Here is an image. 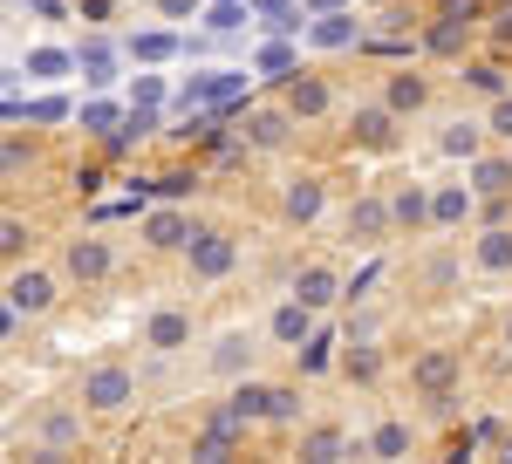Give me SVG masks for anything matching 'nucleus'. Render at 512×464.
Wrapping results in <instances>:
<instances>
[{
    "label": "nucleus",
    "mask_w": 512,
    "mask_h": 464,
    "mask_svg": "<svg viewBox=\"0 0 512 464\" xmlns=\"http://www.w3.org/2000/svg\"><path fill=\"white\" fill-rule=\"evenodd\" d=\"M130 396H137V376H130L123 362H96V369L82 376V403H89V410H123Z\"/></svg>",
    "instance_id": "1"
},
{
    "label": "nucleus",
    "mask_w": 512,
    "mask_h": 464,
    "mask_svg": "<svg viewBox=\"0 0 512 464\" xmlns=\"http://www.w3.org/2000/svg\"><path fill=\"white\" fill-rule=\"evenodd\" d=\"M410 383L424 389L431 403H451V383H458V355H451V348H424V355L410 362Z\"/></svg>",
    "instance_id": "2"
},
{
    "label": "nucleus",
    "mask_w": 512,
    "mask_h": 464,
    "mask_svg": "<svg viewBox=\"0 0 512 464\" xmlns=\"http://www.w3.org/2000/svg\"><path fill=\"white\" fill-rule=\"evenodd\" d=\"M349 130H355L362 151H390V144H396V110H390V103H362Z\"/></svg>",
    "instance_id": "3"
},
{
    "label": "nucleus",
    "mask_w": 512,
    "mask_h": 464,
    "mask_svg": "<svg viewBox=\"0 0 512 464\" xmlns=\"http://www.w3.org/2000/svg\"><path fill=\"white\" fill-rule=\"evenodd\" d=\"M472 7H444V14H437V28H424V48H431V55H458V48H465V35H472Z\"/></svg>",
    "instance_id": "4"
},
{
    "label": "nucleus",
    "mask_w": 512,
    "mask_h": 464,
    "mask_svg": "<svg viewBox=\"0 0 512 464\" xmlns=\"http://www.w3.org/2000/svg\"><path fill=\"white\" fill-rule=\"evenodd\" d=\"M7 308L14 314H48L55 308V280H48V273H14V280H7Z\"/></svg>",
    "instance_id": "5"
},
{
    "label": "nucleus",
    "mask_w": 512,
    "mask_h": 464,
    "mask_svg": "<svg viewBox=\"0 0 512 464\" xmlns=\"http://www.w3.org/2000/svg\"><path fill=\"white\" fill-rule=\"evenodd\" d=\"M390 226H396L390 198H362V205H349V239H355V246H376Z\"/></svg>",
    "instance_id": "6"
},
{
    "label": "nucleus",
    "mask_w": 512,
    "mask_h": 464,
    "mask_svg": "<svg viewBox=\"0 0 512 464\" xmlns=\"http://www.w3.org/2000/svg\"><path fill=\"white\" fill-rule=\"evenodd\" d=\"M233 260H239L233 239H219V232H198V239H192V273H198V280H219V273H233Z\"/></svg>",
    "instance_id": "7"
},
{
    "label": "nucleus",
    "mask_w": 512,
    "mask_h": 464,
    "mask_svg": "<svg viewBox=\"0 0 512 464\" xmlns=\"http://www.w3.org/2000/svg\"><path fill=\"white\" fill-rule=\"evenodd\" d=\"M144 342L158 348V355H178V348L192 342V314H185V308H158V314H151V328H144Z\"/></svg>",
    "instance_id": "8"
},
{
    "label": "nucleus",
    "mask_w": 512,
    "mask_h": 464,
    "mask_svg": "<svg viewBox=\"0 0 512 464\" xmlns=\"http://www.w3.org/2000/svg\"><path fill=\"white\" fill-rule=\"evenodd\" d=\"M328 103H335V89H328L321 76H294V82H287V110H294V116L315 123V116H328Z\"/></svg>",
    "instance_id": "9"
},
{
    "label": "nucleus",
    "mask_w": 512,
    "mask_h": 464,
    "mask_svg": "<svg viewBox=\"0 0 512 464\" xmlns=\"http://www.w3.org/2000/svg\"><path fill=\"white\" fill-rule=\"evenodd\" d=\"M144 239L158 246V253H178V246H192L198 226L185 219V212H151V226H144Z\"/></svg>",
    "instance_id": "10"
},
{
    "label": "nucleus",
    "mask_w": 512,
    "mask_h": 464,
    "mask_svg": "<svg viewBox=\"0 0 512 464\" xmlns=\"http://www.w3.org/2000/svg\"><path fill=\"white\" fill-rule=\"evenodd\" d=\"M308 314H315V308H308L301 294H294V301H280V308H274V342L280 348H301V342H308V328H315Z\"/></svg>",
    "instance_id": "11"
},
{
    "label": "nucleus",
    "mask_w": 512,
    "mask_h": 464,
    "mask_svg": "<svg viewBox=\"0 0 512 464\" xmlns=\"http://www.w3.org/2000/svg\"><path fill=\"white\" fill-rule=\"evenodd\" d=\"M69 273H76L82 287H96V280L110 273V246H103V239H76V246H69Z\"/></svg>",
    "instance_id": "12"
},
{
    "label": "nucleus",
    "mask_w": 512,
    "mask_h": 464,
    "mask_svg": "<svg viewBox=\"0 0 512 464\" xmlns=\"http://www.w3.org/2000/svg\"><path fill=\"white\" fill-rule=\"evenodd\" d=\"M472 192L478 198H506L512 192V157H478L472 164Z\"/></svg>",
    "instance_id": "13"
},
{
    "label": "nucleus",
    "mask_w": 512,
    "mask_h": 464,
    "mask_svg": "<svg viewBox=\"0 0 512 464\" xmlns=\"http://www.w3.org/2000/svg\"><path fill=\"white\" fill-rule=\"evenodd\" d=\"M280 212H287L294 226H308V219L321 212V178H294V185H287V198H280Z\"/></svg>",
    "instance_id": "14"
},
{
    "label": "nucleus",
    "mask_w": 512,
    "mask_h": 464,
    "mask_svg": "<svg viewBox=\"0 0 512 464\" xmlns=\"http://www.w3.org/2000/svg\"><path fill=\"white\" fill-rule=\"evenodd\" d=\"M294 294H301L308 308H328V301L342 294V280H335L328 267H301V273H294Z\"/></svg>",
    "instance_id": "15"
},
{
    "label": "nucleus",
    "mask_w": 512,
    "mask_h": 464,
    "mask_svg": "<svg viewBox=\"0 0 512 464\" xmlns=\"http://www.w3.org/2000/svg\"><path fill=\"white\" fill-rule=\"evenodd\" d=\"M383 103H390L396 116L424 110V103H431V82H424V76H390V82H383Z\"/></svg>",
    "instance_id": "16"
},
{
    "label": "nucleus",
    "mask_w": 512,
    "mask_h": 464,
    "mask_svg": "<svg viewBox=\"0 0 512 464\" xmlns=\"http://www.w3.org/2000/svg\"><path fill=\"white\" fill-rule=\"evenodd\" d=\"M287 116H294V110H260L253 123H246V144H253V151H274V144H287Z\"/></svg>",
    "instance_id": "17"
},
{
    "label": "nucleus",
    "mask_w": 512,
    "mask_h": 464,
    "mask_svg": "<svg viewBox=\"0 0 512 464\" xmlns=\"http://www.w3.org/2000/svg\"><path fill=\"white\" fill-rule=\"evenodd\" d=\"M233 89H239V69H212V76L185 82V110H192V103H219V96H233Z\"/></svg>",
    "instance_id": "18"
},
{
    "label": "nucleus",
    "mask_w": 512,
    "mask_h": 464,
    "mask_svg": "<svg viewBox=\"0 0 512 464\" xmlns=\"http://www.w3.org/2000/svg\"><path fill=\"white\" fill-rule=\"evenodd\" d=\"M478 267L485 273H512V226H492L478 239Z\"/></svg>",
    "instance_id": "19"
},
{
    "label": "nucleus",
    "mask_w": 512,
    "mask_h": 464,
    "mask_svg": "<svg viewBox=\"0 0 512 464\" xmlns=\"http://www.w3.org/2000/svg\"><path fill=\"white\" fill-rule=\"evenodd\" d=\"M390 212H396V226H424L431 219V198H424V185H403V192H390Z\"/></svg>",
    "instance_id": "20"
},
{
    "label": "nucleus",
    "mask_w": 512,
    "mask_h": 464,
    "mask_svg": "<svg viewBox=\"0 0 512 464\" xmlns=\"http://www.w3.org/2000/svg\"><path fill=\"white\" fill-rule=\"evenodd\" d=\"M233 437H239V417L226 410V417H212V430L192 444V458H226V451H233Z\"/></svg>",
    "instance_id": "21"
},
{
    "label": "nucleus",
    "mask_w": 512,
    "mask_h": 464,
    "mask_svg": "<svg viewBox=\"0 0 512 464\" xmlns=\"http://www.w3.org/2000/svg\"><path fill=\"white\" fill-rule=\"evenodd\" d=\"M472 212V192H458V185H444V192H431V226H458Z\"/></svg>",
    "instance_id": "22"
},
{
    "label": "nucleus",
    "mask_w": 512,
    "mask_h": 464,
    "mask_svg": "<svg viewBox=\"0 0 512 464\" xmlns=\"http://www.w3.org/2000/svg\"><path fill=\"white\" fill-rule=\"evenodd\" d=\"M267 396H274V389H260V383H239L226 410H233L239 424H253V417H267Z\"/></svg>",
    "instance_id": "23"
},
{
    "label": "nucleus",
    "mask_w": 512,
    "mask_h": 464,
    "mask_svg": "<svg viewBox=\"0 0 512 464\" xmlns=\"http://www.w3.org/2000/svg\"><path fill=\"white\" fill-rule=\"evenodd\" d=\"M437 151H444V157H478V123H444Z\"/></svg>",
    "instance_id": "24"
},
{
    "label": "nucleus",
    "mask_w": 512,
    "mask_h": 464,
    "mask_svg": "<svg viewBox=\"0 0 512 464\" xmlns=\"http://www.w3.org/2000/svg\"><path fill=\"white\" fill-rule=\"evenodd\" d=\"M349 41H355L349 14H321V21H315V48H349Z\"/></svg>",
    "instance_id": "25"
},
{
    "label": "nucleus",
    "mask_w": 512,
    "mask_h": 464,
    "mask_svg": "<svg viewBox=\"0 0 512 464\" xmlns=\"http://www.w3.org/2000/svg\"><path fill=\"white\" fill-rule=\"evenodd\" d=\"M41 437H48V451H62V444H76V437H82V424L69 417V410H48V417H41Z\"/></svg>",
    "instance_id": "26"
},
{
    "label": "nucleus",
    "mask_w": 512,
    "mask_h": 464,
    "mask_svg": "<svg viewBox=\"0 0 512 464\" xmlns=\"http://www.w3.org/2000/svg\"><path fill=\"white\" fill-rule=\"evenodd\" d=\"M369 451H376V458H403V451H410V424H383L369 437Z\"/></svg>",
    "instance_id": "27"
},
{
    "label": "nucleus",
    "mask_w": 512,
    "mask_h": 464,
    "mask_svg": "<svg viewBox=\"0 0 512 464\" xmlns=\"http://www.w3.org/2000/svg\"><path fill=\"white\" fill-rule=\"evenodd\" d=\"M28 246H35V232L21 226V219H7V226H0V260H21Z\"/></svg>",
    "instance_id": "28"
},
{
    "label": "nucleus",
    "mask_w": 512,
    "mask_h": 464,
    "mask_svg": "<svg viewBox=\"0 0 512 464\" xmlns=\"http://www.w3.org/2000/svg\"><path fill=\"white\" fill-rule=\"evenodd\" d=\"M301 417V389H274L267 396V424H294Z\"/></svg>",
    "instance_id": "29"
},
{
    "label": "nucleus",
    "mask_w": 512,
    "mask_h": 464,
    "mask_svg": "<svg viewBox=\"0 0 512 464\" xmlns=\"http://www.w3.org/2000/svg\"><path fill=\"white\" fill-rule=\"evenodd\" d=\"M130 55H137V62H164V55H178V41H171V35H137V41H130Z\"/></svg>",
    "instance_id": "30"
},
{
    "label": "nucleus",
    "mask_w": 512,
    "mask_h": 464,
    "mask_svg": "<svg viewBox=\"0 0 512 464\" xmlns=\"http://www.w3.org/2000/svg\"><path fill=\"white\" fill-rule=\"evenodd\" d=\"M301 458H342V430H315V437H301Z\"/></svg>",
    "instance_id": "31"
},
{
    "label": "nucleus",
    "mask_w": 512,
    "mask_h": 464,
    "mask_svg": "<svg viewBox=\"0 0 512 464\" xmlns=\"http://www.w3.org/2000/svg\"><path fill=\"white\" fill-rule=\"evenodd\" d=\"M62 69H69L62 48H35V55H28V76H62Z\"/></svg>",
    "instance_id": "32"
},
{
    "label": "nucleus",
    "mask_w": 512,
    "mask_h": 464,
    "mask_svg": "<svg viewBox=\"0 0 512 464\" xmlns=\"http://www.w3.org/2000/svg\"><path fill=\"white\" fill-rule=\"evenodd\" d=\"M465 82H472L478 96H499V89H506V76H499L492 62H478V69H465Z\"/></svg>",
    "instance_id": "33"
},
{
    "label": "nucleus",
    "mask_w": 512,
    "mask_h": 464,
    "mask_svg": "<svg viewBox=\"0 0 512 464\" xmlns=\"http://www.w3.org/2000/svg\"><path fill=\"white\" fill-rule=\"evenodd\" d=\"M301 369H308V376L328 369V335H308V342H301Z\"/></svg>",
    "instance_id": "34"
},
{
    "label": "nucleus",
    "mask_w": 512,
    "mask_h": 464,
    "mask_svg": "<svg viewBox=\"0 0 512 464\" xmlns=\"http://www.w3.org/2000/svg\"><path fill=\"white\" fill-rule=\"evenodd\" d=\"M212 362H219V369H226V376H233L239 362H246V335H226V342H219V355H212Z\"/></svg>",
    "instance_id": "35"
},
{
    "label": "nucleus",
    "mask_w": 512,
    "mask_h": 464,
    "mask_svg": "<svg viewBox=\"0 0 512 464\" xmlns=\"http://www.w3.org/2000/svg\"><path fill=\"white\" fill-rule=\"evenodd\" d=\"M376 369H383V355H376V348H355V355H349V376H355V383H369Z\"/></svg>",
    "instance_id": "36"
},
{
    "label": "nucleus",
    "mask_w": 512,
    "mask_h": 464,
    "mask_svg": "<svg viewBox=\"0 0 512 464\" xmlns=\"http://www.w3.org/2000/svg\"><path fill=\"white\" fill-rule=\"evenodd\" d=\"M28 116H35V123H62V116H69V103H62V96H41Z\"/></svg>",
    "instance_id": "37"
},
{
    "label": "nucleus",
    "mask_w": 512,
    "mask_h": 464,
    "mask_svg": "<svg viewBox=\"0 0 512 464\" xmlns=\"http://www.w3.org/2000/svg\"><path fill=\"white\" fill-rule=\"evenodd\" d=\"M28 157H35V151H28V144H21V137H7V151H0V164H7V178H14V171H21V164H28Z\"/></svg>",
    "instance_id": "38"
},
{
    "label": "nucleus",
    "mask_w": 512,
    "mask_h": 464,
    "mask_svg": "<svg viewBox=\"0 0 512 464\" xmlns=\"http://www.w3.org/2000/svg\"><path fill=\"white\" fill-rule=\"evenodd\" d=\"M82 123H89V130H110V123H117V110H110V103H89V110H82Z\"/></svg>",
    "instance_id": "39"
},
{
    "label": "nucleus",
    "mask_w": 512,
    "mask_h": 464,
    "mask_svg": "<svg viewBox=\"0 0 512 464\" xmlns=\"http://www.w3.org/2000/svg\"><path fill=\"white\" fill-rule=\"evenodd\" d=\"M492 130H499V137H512V96H499V110H492Z\"/></svg>",
    "instance_id": "40"
},
{
    "label": "nucleus",
    "mask_w": 512,
    "mask_h": 464,
    "mask_svg": "<svg viewBox=\"0 0 512 464\" xmlns=\"http://www.w3.org/2000/svg\"><path fill=\"white\" fill-rule=\"evenodd\" d=\"M492 41H499V48H512V14H499V28H492Z\"/></svg>",
    "instance_id": "41"
},
{
    "label": "nucleus",
    "mask_w": 512,
    "mask_h": 464,
    "mask_svg": "<svg viewBox=\"0 0 512 464\" xmlns=\"http://www.w3.org/2000/svg\"><path fill=\"white\" fill-rule=\"evenodd\" d=\"M164 14H192V0H158Z\"/></svg>",
    "instance_id": "42"
},
{
    "label": "nucleus",
    "mask_w": 512,
    "mask_h": 464,
    "mask_svg": "<svg viewBox=\"0 0 512 464\" xmlns=\"http://www.w3.org/2000/svg\"><path fill=\"white\" fill-rule=\"evenodd\" d=\"M506 342H512V314H506Z\"/></svg>",
    "instance_id": "43"
},
{
    "label": "nucleus",
    "mask_w": 512,
    "mask_h": 464,
    "mask_svg": "<svg viewBox=\"0 0 512 464\" xmlns=\"http://www.w3.org/2000/svg\"><path fill=\"white\" fill-rule=\"evenodd\" d=\"M506 458H512V444H506Z\"/></svg>",
    "instance_id": "44"
}]
</instances>
